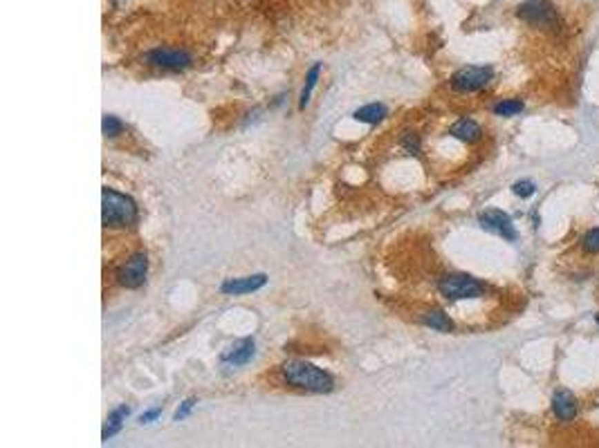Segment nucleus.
Returning <instances> with one entry per match:
<instances>
[{
    "label": "nucleus",
    "mask_w": 599,
    "mask_h": 448,
    "mask_svg": "<svg viewBox=\"0 0 599 448\" xmlns=\"http://www.w3.org/2000/svg\"><path fill=\"white\" fill-rule=\"evenodd\" d=\"M283 379L294 388L308 392H330L335 388V379L326 370L308 361H288L283 365Z\"/></svg>",
    "instance_id": "1"
},
{
    "label": "nucleus",
    "mask_w": 599,
    "mask_h": 448,
    "mask_svg": "<svg viewBox=\"0 0 599 448\" xmlns=\"http://www.w3.org/2000/svg\"><path fill=\"white\" fill-rule=\"evenodd\" d=\"M101 220L104 227H130L137 222V204L130 195H124L115 188H104L101 193Z\"/></svg>",
    "instance_id": "2"
},
{
    "label": "nucleus",
    "mask_w": 599,
    "mask_h": 448,
    "mask_svg": "<svg viewBox=\"0 0 599 448\" xmlns=\"http://www.w3.org/2000/svg\"><path fill=\"white\" fill-rule=\"evenodd\" d=\"M438 289L449 301H464V298H478L485 294V285L478 278H471L467 274H449L440 278Z\"/></svg>",
    "instance_id": "3"
},
{
    "label": "nucleus",
    "mask_w": 599,
    "mask_h": 448,
    "mask_svg": "<svg viewBox=\"0 0 599 448\" xmlns=\"http://www.w3.org/2000/svg\"><path fill=\"white\" fill-rule=\"evenodd\" d=\"M516 16L527 25L539 27V30H554V27H559L557 7L550 0H525L523 5H518Z\"/></svg>",
    "instance_id": "4"
},
{
    "label": "nucleus",
    "mask_w": 599,
    "mask_h": 448,
    "mask_svg": "<svg viewBox=\"0 0 599 448\" xmlns=\"http://www.w3.org/2000/svg\"><path fill=\"white\" fill-rule=\"evenodd\" d=\"M491 77H494V70L489 65H467L451 77V88L455 92H478L489 83Z\"/></svg>",
    "instance_id": "5"
},
{
    "label": "nucleus",
    "mask_w": 599,
    "mask_h": 448,
    "mask_svg": "<svg viewBox=\"0 0 599 448\" xmlns=\"http://www.w3.org/2000/svg\"><path fill=\"white\" fill-rule=\"evenodd\" d=\"M144 61L153 68H162V70H171V72H180L191 68L193 57L186 50H175V48H155L150 50Z\"/></svg>",
    "instance_id": "6"
},
{
    "label": "nucleus",
    "mask_w": 599,
    "mask_h": 448,
    "mask_svg": "<svg viewBox=\"0 0 599 448\" xmlns=\"http://www.w3.org/2000/svg\"><path fill=\"white\" fill-rule=\"evenodd\" d=\"M146 274H148V256L144 251H137V254H132L126 263L117 269V281L119 285L126 287V289H137V287L144 285Z\"/></svg>",
    "instance_id": "7"
},
{
    "label": "nucleus",
    "mask_w": 599,
    "mask_h": 448,
    "mask_svg": "<svg viewBox=\"0 0 599 448\" xmlns=\"http://www.w3.org/2000/svg\"><path fill=\"white\" fill-rule=\"evenodd\" d=\"M478 222L480 227L489 231V233H496V236L505 238L509 242H514L518 238V233L514 229V222L512 218L505 213V211H498V209H487L478 215Z\"/></svg>",
    "instance_id": "8"
},
{
    "label": "nucleus",
    "mask_w": 599,
    "mask_h": 448,
    "mask_svg": "<svg viewBox=\"0 0 599 448\" xmlns=\"http://www.w3.org/2000/svg\"><path fill=\"white\" fill-rule=\"evenodd\" d=\"M267 283V276L265 274H254V276H245V278H229L220 285V292L222 294H229V296H238V294H252L256 289H261Z\"/></svg>",
    "instance_id": "9"
},
{
    "label": "nucleus",
    "mask_w": 599,
    "mask_h": 448,
    "mask_svg": "<svg viewBox=\"0 0 599 448\" xmlns=\"http://www.w3.org/2000/svg\"><path fill=\"white\" fill-rule=\"evenodd\" d=\"M252 356H254V340L243 338V340H238L236 345L225 349V352L220 354V361L227 365H245Z\"/></svg>",
    "instance_id": "10"
},
{
    "label": "nucleus",
    "mask_w": 599,
    "mask_h": 448,
    "mask_svg": "<svg viewBox=\"0 0 599 448\" xmlns=\"http://www.w3.org/2000/svg\"><path fill=\"white\" fill-rule=\"evenodd\" d=\"M552 412L554 417L561 421H572L577 417V399L572 397L568 390H559L554 392L552 397Z\"/></svg>",
    "instance_id": "11"
},
{
    "label": "nucleus",
    "mask_w": 599,
    "mask_h": 448,
    "mask_svg": "<svg viewBox=\"0 0 599 448\" xmlns=\"http://www.w3.org/2000/svg\"><path fill=\"white\" fill-rule=\"evenodd\" d=\"M449 132H451V137L460 139V141H467V143H473V141H478L482 137L480 125L473 119H458L449 128Z\"/></svg>",
    "instance_id": "12"
},
{
    "label": "nucleus",
    "mask_w": 599,
    "mask_h": 448,
    "mask_svg": "<svg viewBox=\"0 0 599 448\" xmlns=\"http://www.w3.org/2000/svg\"><path fill=\"white\" fill-rule=\"evenodd\" d=\"M130 415V408L128 406H119V408H115L112 412H110V417L106 419V428H104V433H101V439L104 442H108L110 437H115L121 430V426H124V421H126V417Z\"/></svg>",
    "instance_id": "13"
},
{
    "label": "nucleus",
    "mask_w": 599,
    "mask_h": 448,
    "mask_svg": "<svg viewBox=\"0 0 599 448\" xmlns=\"http://www.w3.org/2000/svg\"><path fill=\"white\" fill-rule=\"evenodd\" d=\"M386 105L384 103H369V105H362L360 110H355V119L362 121V123H369V125H377L384 116H386Z\"/></svg>",
    "instance_id": "14"
},
{
    "label": "nucleus",
    "mask_w": 599,
    "mask_h": 448,
    "mask_svg": "<svg viewBox=\"0 0 599 448\" xmlns=\"http://www.w3.org/2000/svg\"><path fill=\"white\" fill-rule=\"evenodd\" d=\"M422 323L426 327H431L435 332H444V334H449V332H453V320L446 316V314L442 309H433V312H426L422 316Z\"/></svg>",
    "instance_id": "15"
},
{
    "label": "nucleus",
    "mask_w": 599,
    "mask_h": 448,
    "mask_svg": "<svg viewBox=\"0 0 599 448\" xmlns=\"http://www.w3.org/2000/svg\"><path fill=\"white\" fill-rule=\"evenodd\" d=\"M319 74H321V63H315V65H312V68L308 70V74H306V85H303V90H301V96H299V108H301V110H303V108L308 105V101H310V94H312V90H315L317 81H319Z\"/></svg>",
    "instance_id": "16"
},
{
    "label": "nucleus",
    "mask_w": 599,
    "mask_h": 448,
    "mask_svg": "<svg viewBox=\"0 0 599 448\" xmlns=\"http://www.w3.org/2000/svg\"><path fill=\"white\" fill-rule=\"evenodd\" d=\"M523 101H518V99H503V101H498L494 105V114L498 116H514L518 112H523Z\"/></svg>",
    "instance_id": "17"
},
{
    "label": "nucleus",
    "mask_w": 599,
    "mask_h": 448,
    "mask_svg": "<svg viewBox=\"0 0 599 448\" xmlns=\"http://www.w3.org/2000/svg\"><path fill=\"white\" fill-rule=\"evenodd\" d=\"M124 132V123L112 114H106L104 116V134L106 137H117V134Z\"/></svg>",
    "instance_id": "18"
},
{
    "label": "nucleus",
    "mask_w": 599,
    "mask_h": 448,
    "mask_svg": "<svg viewBox=\"0 0 599 448\" xmlns=\"http://www.w3.org/2000/svg\"><path fill=\"white\" fill-rule=\"evenodd\" d=\"M581 247H584V251H588V254H599V229H590L584 240H581Z\"/></svg>",
    "instance_id": "19"
},
{
    "label": "nucleus",
    "mask_w": 599,
    "mask_h": 448,
    "mask_svg": "<svg viewBox=\"0 0 599 448\" xmlns=\"http://www.w3.org/2000/svg\"><path fill=\"white\" fill-rule=\"evenodd\" d=\"M512 193L516 197H523V200H527V197H532L536 193V186H534V182H530V179H521V182H516L512 186Z\"/></svg>",
    "instance_id": "20"
},
{
    "label": "nucleus",
    "mask_w": 599,
    "mask_h": 448,
    "mask_svg": "<svg viewBox=\"0 0 599 448\" xmlns=\"http://www.w3.org/2000/svg\"><path fill=\"white\" fill-rule=\"evenodd\" d=\"M402 146H404V150L409 152V155H418V152H420V139H418V134L406 132L404 137H402Z\"/></svg>",
    "instance_id": "21"
},
{
    "label": "nucleus",
    "mask_w": 599,
    "mask_h": 448,
    "mask_svg": "<svg viewBox=\"0 0 599 448\" xmlns=\"http://www.w3.org/2000/svg\"><path fill=\"white\" fill-rule=\"evenodd\" d=\"M195 403H198V399H186L184 403L180 408L175 410V415H173V421H180V419H184L186 415H189V412L195 408Z\"/></svg>",
    "instance_id": "22"
},
{
    "label": "nucleus",
    "mask_w": 599,
    "mask_h": 448,
    "mask_svg": "<svg viewBox=\"0 0 599 448\" xmlns=\"http://www.w3.org/2000/svg\"><path fill=\"white\" fill-rule=\"evenodd\" d=\"M162 417V408H150V410H146L144 415L139 417V424H150V421H155V419H159Z\"/></svg>",
    "instance_id": "23"
},
{
    "label": "nucleus",
    "mask_w": 599,
    "mask_h": 448,
    "mask_svg": "<svg viewBox=\"0 0 599 448\" xmlns=\"http://www.w3.org/2000/svg\"><path fill=\"white\" fill-rule=\"evenodd\" d=\"M595 320H597V325H599V314H595Z\"/></svg>",
    "instance_id": "24"
}]
</instances>
